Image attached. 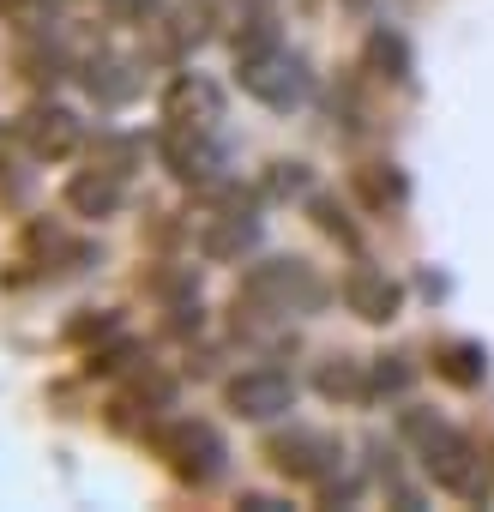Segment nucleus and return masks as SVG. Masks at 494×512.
I'll return each mask as SVG.
<instances>
[{
    "label": "nucleus",
    "mask_w": 494,
    "mask_h": 512,
    "mask_svg": "<svg viewBox=\"0 0 494 512\" xmlns=\"http://www.w3.org/2000/svg\"><path fill=\"white\" fill-rule=\"evenodd\" d=\"M398 434H404V446L416 452V464H422V476H428L434 488H446L452 500H488V458H482V446H476L470 434H458L446 416H434V410H404V416H398Z\"/></svg>",
    "instance_id": "1"
},
{
    "label": "nucleus",
    "mask_w": 494,
    "mask_h": 512,
    "mask_svg": "<svg viewBox=\"0 0 494 512\" xmlns=\"http://www.w3.org/2000/svg\"><path fill=\"white\" fill-rule=\"evenodd\" d=\"M320 302H326V284H320V272L302 260V253H272V260L247 266L241 272V296H235V308L266 314V320H302Z\"/></svg>",
    "instance_id": "2"
},
{
    "label": "nucleus",
    "mask_w": 494,
    "mask_h": 512,
    "mask_svg": "<svg viewBox=\"0 0 494 512\" xmlns=\"http://www.w3.org/2000/svg\"><path fill=\"white\" fill-rule=\"evenodd\" d=\"M235 85L254 97V103H266V109H302L308 103V67L278 37L235 55Z\"/></svg>",
    "instance_id": "3"
},
{
    "label": "nucleus",
    "mask_w": 494,
    "mask_h": 512,
    "mask_svg": "<svg viewBox=\"0 0 494 512\" xmlns=\"http://www.w3.org/2000/svg\"><path fill=\"white\" fill-rule=\"evenodd\" d=\"M151 452H157L163 470H169L175 482H187V488H211V482L223 476V440H217V428H205V422H193V416H175V422L151 428Z\"/></svg>",
    "instance_id": "4"
},
{
    "label": "nucleus",
    "mask_w": 494,
    "mask_h": 512,
    "mask_svg": "<svg viewBox=\"0 0 494 512\" xmlns=\"http://www.w3.org/2000/svg\"><path fill=\"white\" fill-rule=\"evenodd\" d=\"M260 458H266L284 482H326V476L338 470L344 452H338V440H332L326 428H302V422H290V428L266 434Z\"/></svg>",
    "instance_id": "5"
},
{
    "label": "nucleus",
    "mask_w": 494,
    "mask_h": 512,
    "mask_svg": "<svg viewBox=\"0 0 494 512\" xmlns=\"http://www.w3.org/2000/svg\"><path fill=\"white\" fill-rule=\"evenodd\" d=\"M223 404H229L241 422H272V416H290V410H296V380L278 374V368H241V374L223 386Z\"/></svg>",
    "instance_id": "6"
},
{
    "label": "nucleus",
    "mask_w": 494,
    "mask_h": 512,
    "mask_svg": "<svg viewBox=\"0 0 494 512\" xmlns=\"http://www.w3.org/2000/svg\"><path fill=\"white\" fill-rule=\"evenodd\" d=\"M19 139H25V151H31L37 163H67V157L79 151L85 127H79V115L61 109V103H31V109L19 115Z\"/></svg>",
    "instance_id": "7"
},
{
    "label": "nucleus",
    "mask_w": 494,
    "mask_h": 512,
    "mask_svg": "<svg viewBox=\"0 0 494 512\" xmlns=\"http://www.w3.org/2000/svg\"><path fill=\"white\" fill-rule=\"evenodd\" d=\"M157 151H163L169 175H175V181H193V187H205V181L223 169V151H217L211 127H181V121H163Z\"/></svg>",
    "instance_id": "8"
},
{
    "label": "nucleus",
    "mask_w": 494,
    "mask_h": 512,
    "mask_svg": "<svg viewBox=\"0 0 494 512\" xmlns=\"http://www.w3.org/2000/svg\"><path fill=\"white\" fill-rule=\"evenodd\" d=\"M260 241V217H254V199H241V193H223V205L205 217L199 229V253L205 260H241L247 247Z\"/></svg>",
    "instance_id": "9"
},
{
    "label": "nucleus",
    "mask_w": 494,
    "mask_h": 512,
    "mask_svg": "<svg viewBox=\"0 0 494 512\" xmlns=\"http://www.w3.org/2000/svg\"><path fill=\"white\" fill-rule=\"evenodd\" d=\"M344 308H350L356 320H368V326H392L398 308H404V284L386 278V272H374V266H356V272L344 278Z\"/></svg>",
    "instance_id": "10"
},
{
    "label": "nucleus",
    "mask_w": 494,
    "mask_h": 512,
    "mask_svg": "<svg viewBox=\"0 0 494 512\" xmlns=\"http://www.w3.org/2000/svg\"><path fill=\"white\" fill-rule=\"evenodd\" d=\"M350 187H356V199H362L374 217H398V211L410 205V181H404L398 163H356V169H350Z\"/></svg>",
    "instance_id": "11"
},
{
    "label": "nucleus",
    "mask_w": 494,
    "mask_h": 512,
    "mask_svg": "<svg viewBox=\"0 0 494 512\" xmlns=\"http://www.w3.org/2000/svg\"><path fill=\"white\" fill-rule=\"evenodd\" d=\"M223 103H217V85L205 79H175L169 97H163V121H181V127H217Z\"/></svg>",
    "instance_id": "12"
},
{
    "label": "nucleus",
    "mask_w": 494,
    "mask_h": 512,
    "mask_svg": "<svg viewBox=\"0 0 494 512\" xmlns=\"http://www.w3.org/2000/svg\"><path fill=\"white\" fill-rule=\"evenodd\" d=\"M121 187H127L121 175H109V169L91 163V169H79V175L67 181V205H73L79 217H115V211H121Z\"/></svg>",
    "instance_id": "13"
},
{
    "label": "nucleus",
    "mask_w": 494,
    "mask_h": 512,
    "mask_svg": "<svg viewBox=\"0 0 494 512\" xmlns=\"http://www.w3.org/2000/svg\"><path fill=\"white\" fill-rule=\"evenodd\" d=\"M314 386H320V398H332V404H362V398L374 392V374H368V362H356V356H326L320 374H314Z\"/></svg>",
    "instance_id": "14"
},
{
    "label": "nucleus",
    "mask_w": 494,
    "mask_h": 512,
    "mask_svg": "<svg viewBox=\"0 0 494 512\" xmlns=\"http://www.w3.org/2000/svg\"><path fill=\"white\" fill-rule=\"evenodd\" d=\"M434 374L452 380V386H482V380H488V356H482V344L452 338V344L434 350Z\"/></svg>",
    "instance_id": "15"
},
{
    "label": "nucleus",
    "mask_w": 494,
    "mask_h": 512,
    "mask_svg": "<svg viewBox=\"0 0 494 512\" xmlns=\"http://www.w3.org/2000/svg\"><path fill=\"white\" fill-rule=\"evenodd\" d=\"M368 67H374L380 79L404 85V79H410V49H404V37H392V31H374V37H368Z\"/></svg>",
    "instance_id": "16"
},
{
    "label": "nucleus",
    "mask_w": 494,
    "mask_h": 512,
    "mask_svg": "<svg viewBox=\"0 0 494 512\" xmlns=\"http://www.w3.org/2000/svg\"><path fill=\"white\" fill-rule=\"evenodd\" d=\"M139 157H145V145H139V139H121V133H109V139H97V145H91V163H97V169H109V175H121V181L139 169Z\"/></svg>",
    "instance_id": "17"
},
{
    "label": "nucleus",
    "mask_w": 494,
    "mask_h": 512,
    "mask_svg": "<svg viewBox=\"0 0 494 512\" xmlns=\"http://www.w3.org/2000/svg\"><path fill=\"white\" fill-rule=\"evenodd\" d=\"M0 19H7V25H25V31H37V25L49 19V0H0Z\"/></svg>",
    "instance_id": "18"
},
{
    "label": "nucleus",
    "mask_w": 494,
    "mask_h": 512,
    "mask_svg": "<svg viewBox=\"0 0 494 512\" xmlns=\"http://www.w3.org/2000/svg\"><path fill=\"white\" fill-rule=\"evenodd\" d=\"M314 223H320V229H326L332 241H344V247H356V229L344 223V211H338L332 199H314Z\"/></svg>",
    "instance_id": "19"
},
{
    "label": "nucleus",
    "mask_w": 494,
    "mask_h": 512,
    "mask_svg": "<svg viewBox=\"0 0 494 512\" xmlns=\"http://www.w3.org/2000/svg\"><path fill=\"white\" fill-rule=\"evenodd\" d=\"M308 187V163H272V193H302Z\"/></svg>",
    "instance_id": "20"
},
{
    "label": "nucleus",
    "mask_w": 494,
    "mask_h": 512,
    "mask_svg": "<svg viewBox=\"0 0 494 512\" xmlns=\"http://www.w3.org/2000/svg\"><path fill=\"white\" fill-rule=\"evenodd\" d=\"M235 506H241V512H278V500H272V494H241Z\"/></svg>",
    "instance_id": "21"
},
{
    "label": "nucleus",
    "mask_w": 494,
    "mask_h": 512,
    "mask_svg": "<svg viewBox=\"0 0 494 512\" xmlns=\"http://www.w3.org/2000/svg\"><path fill=\"white\" fill-rule=\"evenodd\" d=\"M338 7H350V13H368V7H374V0H338Z\"/></svg>",
    "instance_id": "22"
}]
</instances>
